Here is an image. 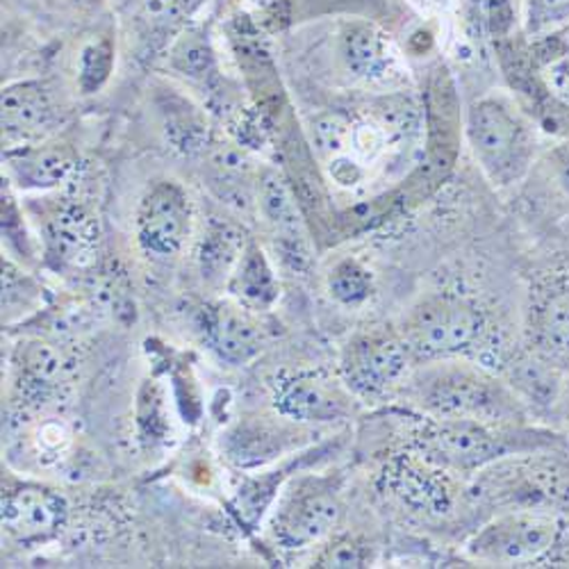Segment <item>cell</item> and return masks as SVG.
Listing matches in <instances>:
<instances>
[{
    "mask_svg": "<svg viewBox=\"0 0 569 569\" xmlns=\"http://www.w3.org/2000/svg\"><path fill=\"white\" fill-rule=\"evenodd\" d=\"M423 417L525 426L527 408L497 376L460 358L419 362L401 388Z\"/></svg>",
    "mask_w": 569,
    "mask_h": 569,
    "instance_id": "1",
    "label": "cell"
},
{
    "mask_svg": "<svg viewBox=\"0 0 569 569\" xmlns=\"http://www.w3.org/2000/svg\"><path fill=\"white\" fill-rule=\"evenodd\" d=\"M562 445L549 431H533L525 426H495L473 419H436L423 417L415 426L410 449L419 451L451 473H477L497 460Z\"/></svg>",
    "mask_w": 569,
    "mask_h": 569,
    "instance_id": "2",
    "label": "cell"
},
{
    "mask_svg": "<svg viewBox=\"0 0 569 569\" xmlns=\"http://www.w3.org/2000/svg\"><path fill=\"white\" fill-rule=\"evenodd\" d=\"M473 160L497 189H508L531 171L540 139L531 117L508 93L492 91L473 101L465 119Z\"/></svg>",
    "mask_w": 569,
    "mask_h": 569,
    "instance_id": "3",
    "label": "cell"
},
{
    "mask_svg": "<svg viewBox=\"0 0 569 569\" xmlns=\"http://www.w3.org/2000/svg\"><path fill=\"white\" fill-rule=\"evenodd\" d=\"M473 495L501 510H545L567 515L569 453L562 445H556L506 456L477 473Z\"/></svg>",
    "mask_w": 569,
    "mask_h": 569,
    "instance_id": "4",
    "label": "cell"
},
{
    "mask_svg": "<svg viewBox=\"0 0 569 569\" xmlns=\"http://www.w3.org/2000/svg\"><path fill=\"white\" fill-rule=\"evenodd\" d=\"M345 512L338 471L299 473L278 492L269 512V536L280 549L319 547L336 533Z\"/></svg>",
    "mask_w": 569,
    "mask_h": 569,
    "instance_id": "5",
    "label": "cell"
},
{
    "mask_svg": "<svg viewBox=\"0 0 569 569\" xmlns=\"http://www.w3.org/2000/svg\"><path fill=\"white\" fill-rule=\"evenodd\" d=\"M397 328L417 362H429L469 353L486 333V317L458 295L426 292L408 306Z\"/></svg>",
    "mask_w": 569,
    "mask_h": 569,
    "instance_id": "6",
    "label": "cell"
},
{
    "mask_svg": "<svg viewBox=\"0 0 569 569\" xmlns=\"http://www.w3.org/2000/svg\"><path fill=\"white\" fill-rule=\"evenodd\" d=\"M562 538V519L545 510H501L465 542V556L492 567L542 560Z\"/></svg>",
    "mask_w": 569,
    "mask_h": 569,
    "instance_id": "7",
    "label": "cell"
},
{
    "mask_svg": "<svg viewBox=\"0 0 569 569\" xmlns=\"http://www.w3.org/2000/svg\"><path fill=\"white\" fill-rule=\"evenodd\" d=\"M417 358L395 326H367L353 333L340 351L345 386L365 399L401 390L417 367Z\"/></svg>",
    "mask_w": 569,
    "mask_h": 569,
    "instance_id": "8",
    "label": "cell"
},
{
    "mask_svg": "<svg viewBox=\"0 0 569 569\" xmlns=\"http://www.w3.org/2000/svg\"><path fill=\"white\" fill-rule=\"evenodd\" d=\"M194 237V206L176 180H156L141 194L134 212V240L153 262H171L182 256Z\"/></svg>",
    "mask_w": 569,
    "mask_h": 569,
    "instance_id": "9",
    "label": "cell"
},
{
    "mask_svg": "<svg viewBox=\"0 0 569 569\" xmlns=\"http://www.w3.org/2000/svg\"><path fill=\"white\" fill-rule=\"evenodd\" d=\"M386 490L412 515L429 519L447 517L456 510L460 486L456 473L436 465L415 449L392 456L383 467Z\"/></svg>",
    "mask_w": 569,
    "mask_h": 569,
    "instance_id": "10",
    "label": "cell"
},
{
    "mask_svg": "<svg viewBox=\"0 0 569 569\" xmlns=\"http://www.w3.org/2000/svg\"><path fill=\"white\" fill-rule=\"evenodd\" d=\"M310 438L308 426L284 415L244 417L221 433L223 458L240 469H258L299 451Z\"/></svg>",
    "mask_w": 569,
    "mask_h": 569,
    "instance_id": "11",
    "label": "cell"
},
{
    "mask_svg": "<svg viewBox=\"0 0 569 569\" xmlns=\"http://www.w3.org/2000/svg\"><path fill=\"white\" fill-rule=\"evenodd\" d=\"M333 62L358 87H388L401 78L390 37L371 21L347 19L333 37Z\"/></svg>",
    "mask_w": 569,
    "mask_h": 569,
    "instance_id": "12",
    "label": "cell"
},
{
    "mask_svg": "<svg viewBox=\"0 0 569 569\" xmlns=\"http://www.w3.org/2000/svg\"><path fill=\"white\" fill-rule=\"evenodd\" d=\"M353 392L340 378L319 371H297L276 378L273 403L276 410L306 426L333 423L353 415Z\"/></svg>",
    "mask_w": 569,
    "mask_h": 569,
    "instance_id": "13",
    "label": "cell"
},
{
    "mask_svg": "<svg viewBox=\"0 0 569 569\" xmlns=\"http://www.w3.org/2000/svg\"><path fill=\"white\" fill-rule=\"evenodd\" d=\"M67 499L39 483H23L3 495V529L19 542H46L67 525Z\"/></svg>",
    "mask_w": 569,
    "mask_h": 569,
    "instance_id": "14",
    "label": "cell"
},
{
    "mask_svg": "<svg viewBox=\"0 0 569 569\" xmlns=\"http://www.w3.org/2000/svg\"><path fill=\"white\" fill-rule=\"evenodd\" d=\"M78 151L60 139L12 147L3 153L8 182L23 192H53L71 180L78 169Z\"/></svg>",
    "mask_w": 569,
    "mask_h": 569,
    "instance_id": "15",
    "label": "cell"
},
{
    "mask_svg": "<svg viewBox=\"0 0 569 569\" xmlns=\"http://www.w3.org/2000/svg\"><path fill=\"white\" fill-rule=\"evenodd\" d=\"M58 126L53 93L41 80H17L3 87V144L6 149L49 139Z\"/></svg>",
    "mask_w": 569,
    "mask_h": 569,
    "instance_id": "16",
    "label": "cell"
},
{
    "mask_svg": "<svg viewBox=\"0 0 569 569\" xmlns=\"http://www.w3.org/2000/svg\"><path fill=\"white\" fill-rule=\"evenodd\" d=\"M203 338L219 360L232 367L251 362L264 349V328L256 319V310L232 299L206 308Z\"/></svg>",
    "mask_w": 569,
    "mask_h": 569,
    "instance_id": "17",
    "label": "cell"
},
{
    "mask_svg": "<svg viewBox=\"0 0 569 569\" xmlns=\"http://www.w3.org/2000/svg\"><path fill=\"white\" fill-rule=\"evenodd\" d=\"M256 203L262 219L278 237V251L284 262L301 267L308 262L306 232L299 214V206L288 187L276 171H264L256 184Z\"/></svg>",
    "mask_w": 569,
    "mask_h": 569,
    "instance_id": "18",
    "label": "cell"
},
{
    "mask_svg": "<svg viewBox=\"0 0 569 569\" xmlns=\"http://www.w3.org/2000/svg\"><path fill=\"white\" fill-rule=\"evenodd\" d=\"M527 328L533 345L551 358H569V280L551 276L531 292Z\"/></svg>",
    "mask_w": 569,
    "mask_h": 569,
    "instance_id": "19",
    "label": "cell"
},
{
    "mask_svg": "<svg viewBox=\"0 0 569 569\" xmlns=\"http://www.w3.org/2000/svg\"><path fill=\"white\" fill-rule=\"evenodd\" d=\"M99 221L76 201L60 203L46 223V244L51 256L71 267H84L99 249Z\"/></svg>",
    "mask_w": 569,
    "mask_h": 569,
    "instance_id": "20",
    "label": "cell"
},
{
    "mask_svg": "<svg viewBox=\"0 0 569 569\" xmlns=\"http://www.w3.org/2000/svg\"><path fill=\"white\" fill-rule=\"evenodd\" d=\"M247 244L249 237L244 228L217 217L208 219V223L197 237L194 247V258L203 282L212 284V288H221V284L226 288V282L237 260L242 258Z\"/></svg>",
    "mask_w": 569,
    "mask_h": 569,
    "instance_id": "21",
    "label": "cell"
},
{
    "mask_svg": "<svg viewBox=\"0 0 569 569\" xmlns=\"http://www.w3.org/2000/svg\"><path fill=\"white\" fill-rule=\"evenodd\" d=\"M226 292L232 301L256 312L271 310L280 299V282L273 264L256 240H249L242 258L237 260L226 282Z\"/></svg>",
    "mask_w": 569,
    "mask_h": 569,
    "instance_id": "22",
    "label": "cell"
},
{
    "mask_svg": "<svg viewBox=\"0 0 569 569\" xmlns=\"http://www.w3.org/2000/svg\"><path fill=\"white\" fill-rule=\"evenodd\" d=\"M326 292L347 310L362 308L376 292L373 271L358 258H340L326 273Z\"/></svg>",
    "mask_w": 569,
    "mask_h": 569,
    "instance_id": "23",
    "label": "cell"
},
{
    "mask_svg": "<svg viewBox=\"0 0 569 569\" xmlns=\"http://www.w3.org/2000/svg\"><path fill=\"white\" fill-rule=\"evenodd\" d=\"M351 130H353V112L321 110L310 119V126H308L310 147L323 167L347 156Z\"/></svg>",
    "mask_w": 569,
    "mask_h": 569,
    "instance_id": "24",
    "label": "cell"
},
{
    "mask_svg": "<svg viewBox=\"0 0 569 569\" xmlns=\"http://www.w3.org/2000/svg\"><path fill=\"white\" fill-rule=\"evenodd\" d=\"M162 114H164V132H167V139L173 144V149H178L184 156H194L208 147L210 141L208 123L197 108L189 106V101L180 97H171L169 108H162Z\"/></svg>",
    "mask_w": 569,
    "mask_h": 569,
    "instance_id": "25",
    "label": "cell"
},
{
    "mask_svg": "<svg viewBox=\"0 0 569 569\" xmlns=\"http://www.w3.org/2000/svg\"><path fill=\"white\" fill-rule=\"evenodd\" d=\"M171 67L199 87L217 80V58L203 32H184L171 51Z\"/></svg>",
    "mask_w": 569,
    "mask_h": 569,
    "instance_id": "26",
    "label": "cell"
},
{
    "mask_svg": "<svg viewBox=\"0 0 569 569\" xmlns=\"http://www.w3.org/2000/svg\"><path fill=\"white\" fill-rule=\"evenodd\" d=\"M117 49L110 34L91 39L78 56V87L82 93H97L112 76Z\"/></svg>",
    "mask_w": 569,
    "mask_h": 569,
    "instance_id": "27",
    "label": "cell"
},
{
    "mask_svg": "<svg viewBox=\"0 0 569 569\" xmlns=\"http://www.w3.org/2000/svg\"><path fill=\"white\" fill-rule=\"evenodd\" d=\"M373 560L371 545L353 533H342V536H330L326 542H321V549L317 551L312 565L315 567H328V569H358V567H369Z\"/></svg>",
    "mask_w": 569,
    "mask_h": 569,
    "instance_id": "28",
    "label": "cell"
},
{
    "mask_svg": "<svg viewBox=\"0 0 569 569\" xmlns=\"http://www.w3.org/2000/svg\"><path fill=\"white\" fill-rule=\"evenodd\" d=\"M521 26L531 39H547L569 26V0H521Z\"/></svg>",
    "mask_w": 569,
    "mask_h": 569,
    "instance_id": "29",
    "label": "cell"
},
{
    "mask_svg": "<svg viewBox=\"0 0 569 569\" xmlns=\"http://www.w3.org/2000/svg\"><path fill=\"white\" fill-rule=\"evenodd\" d=\"M3 244H8V251L14 253L12 258H23V262L34 260V240L26 230L23 214L12 197V184L8 182L3 187Z\"/></svg>",
    "mask_w": 569,
    "mask_h": 569,
    "instance_id": "30",
    "label": "cell"
},
{
    "mask_svg": "<svg viewBox=\"0 0 569 569\" xmlns=\"http://www.w3.org/2000/svg\"><path fill=\"white\" fill-rule=\"evenodd\" d=\"M153 383V381H151ZM147 381L144 390L139 395V408H137V419H139V429L144 440H149L151 445L162 442L167 431H169V423L162 421L164 417V406H162V392L158 390V386H151Z\"/></svg>",
    "mask_w": 569,
    "mask_h": 569,
    "instance_id": "31",
    "label": "cell"
},
{
    "mask_svg": "<svg viewBox=\"0 0 569 569\" xmlns=\"http://www.w3.org/2000/svg\"><path fill=\"white\" fill-rule=\"evenodd\" d=\"M542 82L551 99L569 108V51L558 53L542 67Z\"/></svg>",
    "mask_w": 569,
    "mask_h": 569,
    "instance_id": "32",
    "label": "cell"
},
{
    "mask_svg": "<svg viewBox=\"0 0 569 569\" xmlns=\"http://www.w3.org/2000/svg\"><path fill=\"white\" fill-rule=\"evenodd\" d=\"M201 0H147L144 17L153 26H171L192 14Z\"/></svg>",
    "mask_w": 569,
    "mask_h": 569,
    "instance_id": "33",
    "label": "cell"
},
{
    "mask_svg": "<svg viewBox=\"0 0 569 569\" xmlns=\"http://www.w3.org/2000/svg\"><path fill=\"white\" fill-rule=\"evenodd\" d=\"M37 445H39V451L60 456L64 451V447L69 445V431L58 421L43 423L37 433Z\"/></svg>",
    "mask_w": 569,
    "mask_h": 569,
    "instance_id": "34",
    "label": "cell"
},
{
    "mask_svg": "<svg viewBox=\"0 0 569 569\" xmlns=\"http://www.w3.org/2000/svg\"><path fill=\"white\" fill-rule=\"evenodd\" d=\"M549 167L556 184L569 197V141H562V144L551 149Z\"/></svg>",
    "mask_w": 569,
    "mask_h": 569,
    "instance_id": "35",
    "label": "cell"
},
{
    "mask_svg": "<svg viewBox=\"0 0 569 569\" xmlns=\"http://www.w3.org/2000/svg\"><path fill=\"white\" fill-rule=\"evenodd\" d=\"M415 8L423 10V12H440L449 6V0H408Z\"/></svg>",
    "mask_w": 569,
    "mask_h": 569,
    "instance_id": "36",
    "label": "cell"
},
{
    "mask_svg": "<svg viewBox=\"0 0 569 569\" xmlns=\"http://www.w3.org/2000/svg\"><path fill=\"white\" fill-rule=\"evenodd\" d=\"M497 3H499V0H469V6L473 8V12H477V14H479V12H486V10L492 12Z\"/></svg>",
    "mask_w": 569,
    "mask_h": 569,
    "instance_id": "37",
    "label": "cell"
},
{
    "mask_svg": "<svg viewBox=\"0 0 569 569\" xmlns=\"http://www.w3.org/2000/svg\"><path fill=\"white\" fill-rule=\"evenodd\" d=\"M565 412H567V419H569V386H567V392H565Z\"/></svg>",
    "mask_w": 569,
    "mask_h": 569,
    "instance_id": "38",
    "label": "cell"
}]
</instances>
